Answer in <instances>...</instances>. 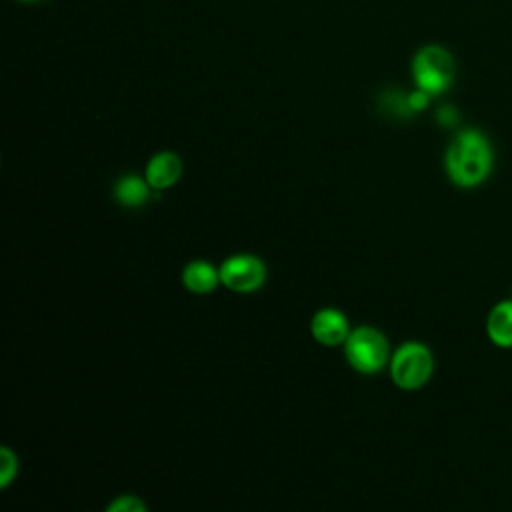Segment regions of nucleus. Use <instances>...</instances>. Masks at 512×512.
I'll return each mask as SVG.
<instances>
[{
	"mask_svg": "<svg viewBox=\"0 0 512 512\" xmlns=\"http://www.w3.org/2000/svg\"><path fill=\"white\" fill-rule=\"evenodd\" d=\"M494 166L490 140L476 128L460 130L444 152V170L458 188H476L488 180Z\"/></svg>",
	"mask_w": 512,
	"mask_h": 512,
	"instance_id": "nucleus-1",
	"label": "nucleus"
},
{
	"mask_svg": "<svg viewBox=\"0 0 512 512\" xmlns=\"http://www.w3.org/2000/svg\"><path fill=\"white\" fill-rule=\"evenodd\" d=\"M410 72L416 88L430 96H440L454 82L456 62L448 48L440 44H426L414 54Z\"/></svg>",
	"mask_w": 512,
	"mask_h": 512,
	"instance_id": "nucleus-2",
	"label": "nucleus"
},
{
	"mask_svg": "<svg viewBox=\"0 0 512 512\" xmlns=\"http://www.w3.org/2000/svg\"><path fill=\"white\" fill-rule=\"evenodd\" d=\"M434 372L432 350L422 342H404L390 358V376L402 390L422 388Z\"/></svg>",
	"mask_w": 512,
	"mask_h": 512,
	"instance_id": "nucleus-3",
	"label": "nucleus"
},
{
	"mask_svg": "<svg viewBox=\"0 0 512 512\" xmlns=\"http://www.w3.org/2000/svg\"><path fill=\"white\" fill-rule=\"evenodd\" d=\"M344 350L350 366L362 374H376L390 362L388 340L372 326L354 328L344 342Z\"/></svg>",
	"mask_w": 512,
	"mask_h": 512,
	"instance_id": "nucleus-4",
	"label": "nucleus"
},
{
	"mask_svg": "<svg viewBox=\"0 0 512 512\" xmlns=\"http://www.w3.org/2000/svg\"><path fill=\"white\" fill-rule=\"evenodd\" d=\"M220 282L240 294H248L258 290L266 280V266L260 258L252 254H234L222 262Z\"/></svg>",
	"mask_w": 512,
	"mask_h": 512,
	"instance_id": "nucleus-5",
	"label": "nucleus"
},
{
	"mask_svg": "<svg viewBox=\"0 0 512 512\" xmlns=\"http://www.w3.org/2000/svg\"><path fill=\"white\" fill-rule=\"evenodd\" d=\"M310 330L314 340L324 346L344 344L352 332L346 316L336 308L318 310L310 322Z\"/></svg>",
	"mask_w": 512,
	"mask_h": 512,
	"instance_id": "nucleus-6",
	"label": "nucleus"
},
{
	"mask_svg": "<svg viewBox=\"0 0 512 512\" xmlns=\"http://www.w3.org/2000/svg\"><path fill=\"white\" fill-rule=\"evenodd\" d=\"M182 176V160L176 152L162 150L156 152L144 170V178L152 190H168L172 188Z\"/></svg>",
	"mask_w": 512,
	"mask_h": 512,
	"instance_id": "nucleus-7",
	"label": "nucleus"
},
{
	"mask_svg": "<svg viewBox=\"0 0 512 512\" xmlns=\"http://www.w3.org/2000/svg\"><path fill=\"white\" fill-rule=\"evenodd\" d=\"M486 336L502 350L512 348V298L496 302L486 316Z\"/></svg>",
	"mask_w": 512,
	"mask_h": 512,
	"instance_id": "nucleus-8",
	"label": "nucleus"
},
{
	"mask_svg": "<svg viewBox=\"0 0 512 512\" xmlns=\"http://www.w3.org/2000/svg\"><path fill=\"white\" fill-rule=\"evenodd\" d=\"M182 282L194 294H208L220 282V270L206 260H192L182 270Z\"/></svg>",
	"mask_w": 512,
	"mask_h": 512,
	"instance_id": "nucleus-9",
	"label": "nucleus"
},
{
	"mask_svg": "<svg viewBox=\"0 0 512 512\" xmlns=\"http://www.w3.org/2000/svg\"><path fill=\"white\" fill-rule=\"evenodd\" d=\"M150 192H152L150 184L146 182V178H142L138 174H124L114 184V198L124 208L144 206L150 198Z\"/></svg>",
	"mask_w": 512,
	"mask_h": 512,
	"instance_id": "nucleus-10",
	"label": "nucleus"
},
{
	"mask_svg": "<svg viewBox=\"0 0 512 512\" xmlns=\"http://www.w3.org/2000/svg\"><path fill=\"white\" fill-rule=\"evenodd\" d=\"M380 104L384 108V112L396 116V118H406L412 116V110L408 106V94L398 92V90H388L382 94Z\"/></svg>",
	"mask_w": 512,
	"mask_h": 512,
	"instance_id": "nucleus-11",
	"label": "nucleus"
},
{
	"mask_svg": "<svg viewBox=\"0 0 512 512\" xmlns=\"http://www.w3.org/2000/svg\"><path fill=\"white\" fill-rule=\"evenodd\" d=\"M16 470H18L16 454L4 446L0 450V486L2 488H6L10 484V480L16 476Z\"/></svg>",
	"mask_w": 512,
	"mask_h": 512,
	"instance_id": "nucleus-12",
	"label": "nucleus"
},
{
	"mask_svg": "<svg viewBox=\"0 0 512 512\" xmlns=\"http://www.w3.org/2000/svg\"><path fill=\"white\" fill-rule=\"evenodd\" d=\"M106 512H146V504H144L138 496L126 494V496L116 498V500L106 508Z\"/></svg>",
	"mask_w": 512,
	"mask_h": 512,
	"instance_id": "nucleus-13",
	"label": "nucleus"
},
{
	"mask_svg": "<svg viewBox=\"0 0 512 512\" xmlns=\"http://www.w3.org/2000/svg\"><path fill=\"white\" fill-rule=\"evenodd\" d=\"M430 98H432V96L426 94V92L420 90V88H414L412 92H408V106H410L412 114H418V112L426 110L428 104H430Z\"/></svg>",
	"mask_w": 512,
	"mask_h": 512,
	"instance_id": "nucleus-14",
	"label": "nucleus"
},
{
	"mask_svg": "<svg viewBox=\"0 0 512 512\" xmlns=\"http://www.w3.org/2000/svg\"><path fill=\"white\" fill-rule=\"evenodd\" d=\"M436 120H438V124H442V126H454L456 122H458V112H456V108H452V106H442V108H438V112H436Z\"/></svg>",
	"mask_w": 512,
	"mask_h": 512,
	"instance_id": "nucleus-15",
	"label": "nucleus"
},
{
	"mask_svg": "<svg viewBox=\"0 0 512 512\" xmlns=\"http://www.w3.org/2000/svg\"><path fill=\"white\" fill-rule=\"evenodd\" d=\"M16 2H22V4H30V2H40V0H16Z\"/></svg>",
	"mask_w": 512,
	"mask_h": 512,
	"instance_id": "nucleus-16",
	"label": "nucleus"
}]
</instances>
